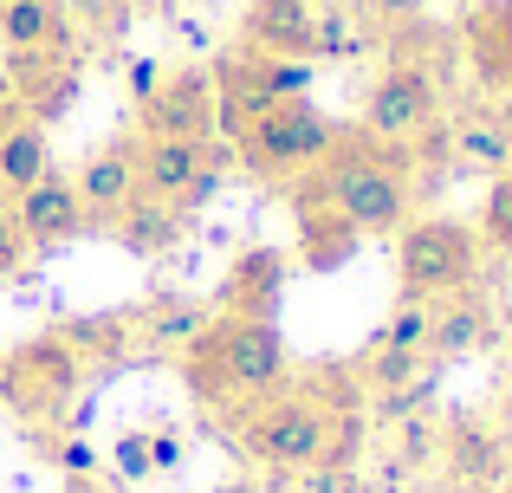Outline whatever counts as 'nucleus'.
<instances>
[{"label":"nucleus","instance_id":"nucleus-1","mask_svg":"<svg viewBox=\"0 0 512 493\" xmlns=\"http://www.w3.org/2000/svg\"><path fill=\"white\" fill-rule=\"evenodd\" d=\"M292 189L331 202L357 234H389L396 241V228L422 202V163H415V143H376L363 130H338V143Z\"/></svg>","mask_w":512,"mask_h":493},{"label":"nucleus","instance_id":"nucleus-2","mask_svg":"<svg viewBox=\"0 0 512 493\" xmlns=\"http://www.w3.org/2000/svg\"><path fill=\"white\" fill-rule=\"evenodd\" d=\"M182 383L195 403L234 416L240 403L279 390L292 377L286 364V338H279L273 318H234V312H208V325L182 344Z\"/></svg>","mask_w":512,"mask_h":493},{"label":"nucleus","instance_id":"nucleus-3","mask_svg":"<svg viewBox=\"0 0 512 493\" xmlns=\"http://www.w3.org/2000/svg\"><path fill=\"white\" fill-rule=\"evenodd\" d=\"M344 396H363L357 390V370H318L312 383H279V390L253 396V403H240L234 416V442L247 448L260 468L273 474H305L318 468V455H325V435H331V409L344 403Z\"/></svg>","mask_w":512,"mask_h":493},{"label":"nucleus","instance_id":"nucleus-4","mask_svg":"<svg viewBox=\"0 0 512 493\" xmlns=\"http://www.w3.org/2000/svg\"><path fill=\"white\" fill-rule=\"evenodd\" d=\"M454 52V33H435L428 20L389 33V59L363 91V137L376 143H415L441 124L448 91H441V59Z\"/></svg>","mask_w":512,"mask_h":493},{"label":"nucleus","instance_id":"nucleus-5","mask_svg":"<svg viewBox=\"0 0 512 493\" xmlns=\"http://www.w3.org/2000/svg\"><path fill=\"white\" fill-rule=\"evenodd\" d=\"M480 247L474 221L461 215H409L396 228V286L402 299H422V305H441L454 292H474L480 279Z\"/></svg>","mask_w":512,"mask_h":493},{"label":"nucleus","instance_id":"nucleus-6","mask_svg":"<svg viewBox=\"0 0 512 493\" xmlns=\"http://www.w3.org/2000/svg\"><path fill=\"white\" fill-rule=\"evenodd\" d=\"M338 130L344 124L325 117L312 98H286V104H273V111H260L240 137H227V143H234V163L253 169L260 182H299L305 169L338 143Z\"/></svg>","mask_w":512,"mask_h":493},{"label":"nucleus","instance_id":"nucleus-7","mask_svg":"<svg viewBox=\"0 0 512 493\" xmlns=\"http://www.w3.org/2000/svg\"><path fill=\"white\" fill-rule=\"evenodd\" d=\"M91 370L78 364V351L59 338V331H39V338H20L13 351H0V409L20 422H59L72 409V396L85 390Z\"/></svg>","mask_w":512,"mask_h":493},{"label":"nucleus","instance_id":"nucleus-8","mask_svg":"<svg viewBox=\"0 0 512 493\" xmlns=\"http://www.w3.org/2000/svg\"><path fill=\"white\" fill-rule=\"evenodd\" d=\"M227 163H234L227 137H137V195L169 202L175 215H195L201 202H214Z\"/></svg>","mask_w":512,"mask_h":493},{"label":"nucleus","instance_id":"nucleus-9","mask_svg":"<svg viewBox=\"0 0 512 493\" xmlns=\"http://www.w3.org/2000/svg\"><path fill=\"white\" fill-rule=\"evenodd\" d=\"M214 91H221V137H240L260 111L312 98V59H273V52L234 46L227 59H214Z\"/></svg>","mask_w":512,"mask_h":493},{"label":"nucleus","instance_id":"nucleus-10","mask_svg":"<svg viewBox=\"0 0 512 493\" xmlns=\"http://www.w3.org/2000/svg\"><path fill=\"white\" fill-rule=\"evenodd\" d=\"M137 137H221L214 65H169L163 85L137 104Z\"/></svg>","mask_w":512,"mask_h":493},{"label":"nucleus","instance_id":"nucleus-11","mask_svg":"<svg viewBox=\"0 0 512 493\" xmlns=\"http://www.w3.org/2000/svg\"><path fill=\"white\" fill-rule=\"evenodd\" d=\"M454 52L467 59L480 98L512 111V0H467L454 20Z\"/></svg>","mask_w":512,"mask_h":493},{"label":"nucleus","instance_id":"nucleus-12","mask_svg":"<svg viewBox=\"0 0 512 493\" xmlns=\"http://www.w3.org/2000/svg\"><path fill=\"white\" fill-rule=\"evenodd\" d=\"M0 72L13 78V91H20V104H26L33 124H59V117L78 104V91H85L78 52H7Z\"/></svg>","mask_w":512,"mask_h":493},{"label":"nucleus","instance_id":"nucleus-13","mask_svg":"<svg viewBox=\"0 0 512 493\" xmlns=\"http://www.w3.org/2000/svg\"><path fill=\"white\" fill-rule=\"evenodd\" d=\"M435 461L448 468L454 493H487L506 481V435L487 416H448L441 442H435Z\"/></svg>","mask_w":512,"mask_h":493},{"label":"nucleus","instance_id":"nucleus-14","mask_svg":"<svg viewBox=\"0 0 512 493\" xmlns=\"http://www.w3.org/2000/svg\"><path fill=\"white\" fill-rule=\"evenodd\" d=\"M7 208H13V221H20V234H26V247H33V253L72 247L78 234H91V215H85V202H78L72 176H59V169H52L46 182H33L26 195H13Z\"/></svg>","mask_w":512,"mask_h":493},{"label":"nucleus","instance_id":"nucleus-15","mask_svg":"<svg viewBox=\"0 0 512 493\" xmlns=\"http://www.w3.org/2000/svg\"><path fill=\"white\" fill-rule=\"evenodd\" d=\"M240 46L318 65V0H247L240 7Z\"/></svg>","mask_w":512,"mask_h":493},{"label":"nucleus","instance_id":"nucleus-16","mask_svg":"<svg viewBox=\"0 0 512 493\" xmlns=\"http://www.w3.org/2000/svg\"><path fill=\"white\" fill-rule=\"evenodd\" d=\"M72 189H78V202H85L91 228H111V221L124 215L130 202H137V137H111V143H98V150L78 163Z\"/></svg>","mask_w":512,"mask_h":493},{"label":"nucleus","instance_id":"nucleus-17","mask_svg":"<svg viewBox=\"0 0 512 493\" xmlns=\"http://www.w3.org/2000/svg\"><path fill=\"white\" fill-rule=\"evenodd\" d=\"M279 299H286V253L279 247H247L227 260L221 292H214V312L234 318H273Z\"/></svg>","mask_w":512,"mask_h":493},{"label":"nucleus","instance_id":"nucleus-18","mask_svg":"<svg viewBox=\"0 0 512 493\" xmlns=\"http://www.w3.org/2000/svg\"><path fill=\"white\" fill-rule=\"evenodd\" d=\"M441 130H448L454 169H474V176H506L512 169V111H500V104H474Z\"/></svg>","mask_w":512,"mask_h":493},{"label":"nucleus","instance_id":"nucleus-19","mask_svg":"<svg viewBox=\"0 0 512 493\" xmlns=\"http://www.w3.org/2000/svg\"><path fill=\"white\" fill-rule=\"evenodd\" d=\"M0 46L7 52H78V26L65 0H0Z\"/></svg>","mask_w":512,"mask_h":493},{"label":"nucleus","instance_id":"nucleus-20","mask_svg":"<svg viewBox=\"0 0 512 493\" xmlns=\"http://www.w3.org/2000/svg\"><path fill=\"white\" fill-rule=\"evenodd\" d=\"M292 221H299V260L312 266V273H338L363 241L338 208L318 202V195H305V189H292Z\"/></svg>","mask_w":512,"mask_h":493},{"label":"nucleus","instance_id":"nucleus-21","mask_svg":"<svg viewBox=\"0 0 512 493\" xmlns=\"http://www.w3.org/2000/svg\"><path fill=\"white\" fill-rule=\"evenodd\" d=\"M493 344V312L474 292H454L435 305V325H428V364H448V357H474Z\"/></svg>","mask_w":512,"mask_h":493},{"label":"nucleus","instance_id":"nucleus-22","mask_svg":"<svg viewBox=\"0 0 512 493\" xmlns=\"http://www.w3.org/2000/svg\"><path fill=\"white\" fill-rule=\"evenodd\" d=\"M59 338L78 351L85 370H111V364L137 357V318L130 312H85V318H65Z\"/></svg>","mask_w":512,"mask_h":493},{"label":"nucleus","instance_id":"nucleus-23","mask_svg":"<svg viewBox=\"0 0 512 493\" xmlns=\"http://www.w3.org/2000/svg\"><path fill=\"white\" fill-rule=\"evenodd\" d=\"M104 234H111L124 253H137V260H163V253L188 234V215H175L169 202H150V195H137V202H130Z\"/></svg>","mask_w":512,"mask_h":493},{"label":"nucleus","instance_id":"nucleus-24","mask_svg":"<svg viewBox=\"0 0 512 493\" xmlns=\"http://www.w3.org/2000/svg\"><path fill=\"white\" fill-rule=\"evenodd\" d=\"M214 305L195 299V292H156L150 305H137V344H150V351H182L188 338H195L201 325H208Z\"/></svg>","mask_w":512,"mask_h":493},{"label":"nucleus","instance_id":"nucleus-25","mask_svg":"<svg viewBox=\"0 0 512 493\" xmlns=\"http://www.w3.org/2000/svg\"><path fill=\"white\" fill-rule=\"evenodd\" d=\"M46 176H52V137H46V124L26 117L20 130L0 137V202L26 195L33 182H46Z\"/></svg>","mask_w":512,"mask_h":493},{"label":"nucleus","instance_id":"nucleus-26","mask_svg":"<svg viewBox=\"0 0 512 493\" xmlns=\"http://www.w3.org/2000/svg\"><path fill=\"white\" fill-rule=\"evenodd\" d=\"M376 26L357 13V0H331V7H318V59H357V52L376 46Z\"/></svg>","mask_w":512,"mask_h":493},{"label":"nucleus","instance_id":"nucleus-27","mask_svg":"<svg viewBox=\"0 0 512 493\" xmlns=\"http://www.w3.org/2000/svg\"><path fill=\"white\" fill-rule=\"evenodd\" d=\"M428 325H435V305L402 299L396 312H389V325L376 331V344H383V351H415V357H428Z\"/></svg>","mask_w":512,"mask_h":493},{"label":"nucleus","instance_id":"nucleus-28","mask_svg":"<svg viewBox=\"0 0 512 493\" xmlns=\"http://www.w3.org/2000/svg\"><path fill=\"white\" fill-rule=\"evenodd\" d=\"M474 234H480V247H493V253H506V260H512V169L487 182V202H480Z\"/></svg>","mask_w":512,"mask_h":493},{"label":"nucleus","instance_id":"nucleus-29","mask_svg":"<svg viewBox=\"0 0 512 493\" xmlns=\"http://www.w3.org/2000/svg\"><path fill=\"white\" fill-rule=\"evenodd\" d=\"M65 13H72V26H78V39H124V26H130V0H65Z\"/></svg>","mask_w":512,"mask_h":493},{"label":"nucleus","instance_id":"nucleus-30","mask_svg":"<svg viewBox=\"0 0 512 493\" xmlns=\"http://www.w3.org/2000/svg\"><path fill=\"white\" fill-rule=\"evenodd\" d=\"M435 442H441V422L422 416V409H409V416H396V461H435Z\"/></svg>","mask_w":512,"mask_h":493},{"label":"nucleus","instance_id":"nucleus-31","mask_svg":"<svg viewBox=\"0 0 512 493\" xmlns=\"http://www.w3.org/2000/svg\"><path fill=\"white\" fill-rule=\"evenodd\" d=\"M422 7H428V0H357V13H363V20H370L383 39L402 33V26H415V20H422Z\"/></svg>","mask_w":512,"mask_h":493},{"label":"nucleus","instance_id":"nucleus-32","mask_svg":"<svg viewBox=\"0 0 512 493\" xmlns=\"http://www.w3.org/2000/svg\"><path fill=\"white\" fill-rule=\"evenodd\" d=\"M26 260H33V247H26V234H20V221H13V208L0 202V279H13Z\"/></svg>","mask_w":512,"mask_h":493},{"label":"nucleus","instance_id":"nucleus-33","mask_svg":"<svg viewBox=\"0 0 512 493\" xmlns=\"http://www.w3.org/2000/svg\"><path fill=\"white\" fill-rule=\"evenodd\" d=\"M163 72H169L163 59H130V78H124V85H130V104H143V98H150V91L163 85Z\"/></svg>","mask_w":512,"mask_h":493},{"label":"nucleus","instance_id":"nucleus-34","mask_svg":"<svg viewBox=\"0 0 512 493\" xmlns=\"http://www.w3.org/2000/svg\"><path fill=\"white\" fill-rule=\"evenodd\" d=\"M26 124V104H20V91H13V78L0 72V137H7V130H20Z\"/></svg>","mask_w":512,"mask_h":493},{"label":"nucleus","instance_id":"nucleus-35","mask_svg":"<svg viewBox=\"0 0 512 493\" xmlns=\"http://www.w3.org/2000/svg\"><path fill=\"white\" fill-rule=\"evenodd\" d=\"M117 461H124V474H150V435H124Z\"/></svg>","mask_w":512,"mask_h":493},{"label":"nucleus","instance_id":"nucleus-36","mask_svg":"<svg viewBox=\"0 0 512 493\" xmlns=\"http://www.w3.org/2000/svg\"><path fill=\"white\" fill-rule=\"evenodd\" d=\"M175 461H182V442H175V435H150V474L175 468Z\"/></svg>","mask_w":512,"mask_h":493},{"label":"nucleus","instance_id":"nucleus-37","mask_svg":"<svg viewBox=\"0 0 512 493\" xmlns=\"http://www.w3.org/2000/svg\"><path fill=\"white\" fill-rule=\"evenodd\" d=\"M59 461H65L72 474H85V468H91V448H85V442H59Z\"/></svg>","mask_w":512,"mask_h":493},{"label":"nucleus","instance_id":"nucleus-38","mask_svg":"<svg viewBox=\"0 0 512 493\" xmlns=\"http://www.w3.org/2000/svg\"><path fill=\"white\" fill-rule=\"evenodd\" d=\"M72 493H98V487H85V481H78V487H72Z\"/></svg>","mask_w":512,"mask_h":493},{"label":"nucleus","instance_id":"nucleus-39","mask_svg":"<svg viewBox=\"0 0 512 493\" xmlns=\"http://www.w3.org/2000/svg\"><path fill=\"white\" fill-rule=\"evenodd\" d=\"M221 493H253V487H221Z\"/></svg>","mask_w":512,"mask_h":493},{"label":"nucleus","instance_id":"nucleus-40","mask_svg":"<svg viewBox=\"0 0 512 493\" xmlns=\"http://www.w3.org/2000/svg\"><path fill=\"white\" fill-rule=\"evenodd\" d=\"M454 7H467V0H454Z\"/></svg>","mask_w":512,"mask_h":493},{"label":"nucleus","instance_id":"nucleus-41","mask_svg":"<svg viewBox=\"0 0 512 493\" xmlns=\"http://www.w3.org/2000/svg\"><path fill=\"white\" fill-rule=\"evenodd\" d=\"M350 493H357V487H350Z\"/></svg>","mask_w":512,"mask_h":493}]
</instances>
